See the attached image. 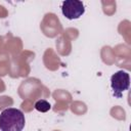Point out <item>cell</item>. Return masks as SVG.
I'll list each match as a JSON object with an SVG mask.
<instances>
[{"instance_id":"3957f363","label":"cell","mask_w":131,"mask_h":131,"mask_svg":"<svg viewBox=\"0 0 131 131\" xmlns=\"http://www.w3.org/2000/svg\"><path fill=\"white\" fill-rule=\"evenodd\" d=\"M61 12L63 16L70 20L78 19L84 14L85 7L82 1L67 0L61 3Z\"/></svg>"},{"instance_id":"7a4b0ae2","label":"cell","mask_w":131,"mask_h":131,"mask_svg":"<svg viewBox=\"0 0 131 131\" xmlns=\"http://www.w3.org/2000/svg\"><path fill=\"white\" fill-rule=\"evenodd\" d=\"M130 86V76L126 71H118L111 77V87L113 90V95L117 98L123 96V92L129 89Z\"/></svg>"},{"instance_id":"277c9868","label":"cell","mask_w":131,"mask_h":131,"mask_svg":"<svg viewBox=\"0 0 131 131\" xmlns=\"http://www.w3.org/2000/svg\"><path fill=\"white\" fill-rule=\"evenodd\" d=\"M34 107L38 112H40V113H46V112H48L51 108V105H50V103L47 100H45V99H39V100H37L35 102Z\"/></svg>"},{"instance_id":"6da1fadb","label":"cell","mask_w":131,"mask_h":131,"mask_svg":"<svg viewBox=\"0 0 131 131\" xmlns=\"http://www.w3.org/2000/svg\"><path fill=\"white\" fill-rule=\"evenodd\" d=\"M26 125L24 113L14 107L5 108L0 114V131H23Z\"/></svg>"}]
</instances>
